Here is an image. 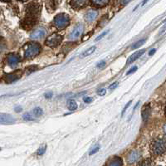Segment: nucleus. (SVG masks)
Returning a JSON list of instances; mask_svg holds the SVG:
<instances>
[{"label":"nucleus","instance_id":"obj_34","mask_svg":"<svg viewBox=\"0 0 166 166\" xmlns=\"http://www.w3.org/2000/svg\"><path fill=\"white\" fill-rule=\"evenodd\" d=\"M155 52H156V50H155V49H152V50H150V51H149V56H152V55H154V54L155 53Z\"/></svg>","mask_w":166,"mask_h":166},{"label":"nucleus","instance_id":"obj_4","mask_svg":"<svg viewBox=\"0 0 166 166\" xmlns=\"http://www.w3.org/2000/svg\"><path fill=\"white\" fill-rule=\"evenodd\" d=\"M62 41V37L59 34L54 33L53 35L49 36L46 40V45L50 48H56L59 44L61 43Z\"/></svg>","mask_w":166,"mask_h":166},{"label":"nucleus","instance_id":"obj_12","mask_svg":"<svg viewBox=\"0 0 166 166\" xmlns=\"http://www.w3.org/2000/svg\"><path fill=\"white\" fill-rule=\"evenodd\" d=\"M87 0H71V5L76 9H81L87 4Z\"/></svg>","mask_w":166,"mask_h":166},{"label":"nucleus","instance_id":"obj_25","mask_svg":"<svg viewBox=\"0 0 166 166\" xmlns=\"http://www.w3.org/2000/svg\"><path fill=\"white\" fill-rule=\"evenodd\" d=\"M131 101H129V102H128V103H127L126 105L125 106V108H124V109L122 110V112H121V115H124V113L126 112V110L128 109V107L130 106V105H131Z\"/></svg>","mask_w":166,"mask_h":166},{"label":"nucleus","instance_id":"obj_23","mask_svg":"<svg viewBox=\"0 0 166 166\" xmlns=\"http://www.w3.org/2000/svg\"><path fill=\"white\" fill-rule=\"evenodd\" d=\"M22 118L24 119L25 121H32V115L29 113L24 114L23 116H22Z\"/></svg>","mask_w":166,"mask_h":166},{"label":"nucleus","instance_id":"obj_36","mask_svg":"<svg viewBox=\"0 0 166 166\" xmlns=\"http://www.w3.org/2000/svg\"><path fill=\"white\" fill-rule=\"evenodd\" d=\"M149 0H144V1H143V3H142V6H144V4H146V3H147V2H148Z\"/></svg>","mask_w":166,"mask_h":166},{"label":"nucleus","instance_id":"obj_31","mask_svg":"<svg viewBox=\"0 0 166 166\" xmlns=\"http://www.w3.org/2000/svg\"><path fill=\"white\" fill-rule=\"evenodd\" d=\"M92 101V98L91 97H86V98H84V102L85 103H91Z\"/></svg>","mask_w":166,"mask_h":166},{"label":"nucleus","instance_id":"obj_39","mask_svg":"<svg viewBox=\"0 0 166 166\" xmlns=\"http://www.w3.org/2000/svg\"><path fill=\"white\" fill-rule=\"evenodd\" d=\"M20 1H22V2H24V1H27V0H20Z\"/></svg>","mask_w":166,"mask_h":166},{"label":"nucleus","instance_id":"obj_32","mask_svg":"<svg viewBox=\"0 0 166 166\" xmlns=\"http://www.w3.org/2000/svg\"><path fill=\"white\" fill-rule=\"evenodd\" d=\"M165 31H166V22H165V24L164 26L162 27L161 30L160 31V34H162V33H164V32H165Z\"/></svg>","mask_w":166,"mask_h":166},{"label":"nucleus","instance_id":"obj_17","mask_svg":"<svg viewBox=\"0 0 166 166\" xmlns=\"http://www.w3.org/2000/svg\"><path fill=\"white\" fill-rule=\"evenodd\" d=\"M66 105H67V107L70 110H75L77 108V102L74 100H68Z\"/></svg>","mask_w":166,"mask_h":166},{"label":"nucleus","instance_id":"obj_8","mask_svg":"<svg viewBox=\"0 0 166 166\" xmlns=\"http://www.w3.org/2000/svg\"><path fill=\"white\" fill-rule=\"evenodd\" d=\"M145 53V50L144 49H142V50H140V51H138V52H136L135 53H133L132 55H131V57L128 58V60H127V62H126V65L128 64H130L131 62H133V61H136L138 58H140L144 53Z\"/></svg>","mask_w":166,"mask_h":166},{"label":"nucleus","instance_id":"obj_10","mask_svg":"<svg viewBox=\"0 0 166 166\" xmlns=\"http://www.w3.org/2000/svg\"><path fill=\"white\" fill-rule=\"evenodd\" d=\"M140 157V153L138 151H132L129 154L128 157H127V161L129 163H134V162L137 161Z\"/></svg>","mask_w":166,"mask_h":166},{"label":"nucleus","instance_id":"obj_35","mask_svg":"<svg viewBox=\"0 0 166 166\" xmlns=\"http://www.w3.org/2000/svg\"><path fill=\"white\" fill-rule=\"evenodd\" d=\"M22 110V109L21 107H15V111H16V112H21Z\"/></svg>","mask_w":166,"mask_h":166},{"label":"nucleus","instance_id":"obj_21","mask_svg":"<svg viewBox=\"0 0 166 166\" xmlns=\"http://www.w3.org/2000/svg\"><path fill=\"white\" fill-rule=\"evenodd\" d=\"M33 114L35 115L36 116H41L43 114V111L40 107H36L35 109L33 110Z\"/></svg>","mask_w":166,"mask_h":166},{"label":"nucleus","instance_id":"obj_3","mask_svg":"<svg viewBox=\"0 0 166 166\" xmlns=\"http://www.w3.org/2000/svg\"><path fill=\"white\" fill-rule=\"evenodd\" d=\"M54 26L56 27L58 29H62L66 27H67L70 23V18L68 17L67 14L65 13H60L57 14V16L54 18L53 20Z\"/></svg>","mask_w":166,"mask_h":166},{"label":"nucleus","instance_id":"obj_33","mask_svg":"<svg viewBox=\"0 0 166 166\" xmlns=\"http://www.w3.org/2000/svg\"><path fill=\"white\" fill-rule=\"evenodd\" d=\"M52 96H53V94H52V93H47V94H45V97H46L47 99L52 98Z\"/></svg>","mask_w":166,"mask_h":166},{"label":"nucleus","instance_id":"obj_2","mask_svg":"<svg viewBox=\"0 0 166 166\" xmlns=\"http://www.w3.org/2000/svg\"><path fill=\"white\" fill-rule=\"evenodd\" d=\"M151 150L154 154L160 155L166 152V140L165 139H157L154 140L151 144Z\"/></svg>","mask_w":166,"mask_h":166},{"label":"nucleus","instance_id":"obj_6","mask_svg":"<svg viewBox=\"0 0 166 166\" xmlns=\"http://www.w3.org/2000/svg\"><path fill=\"white\" fill-rule=\"evenodd\" d=\"M15 122V119L10 114L0 113V124L1 125H12Z\"/></svg>","mask_w":166,"mask_h":166},{"label":"nucleus","instance_id":"obj_5","mask_svg":"<svg viewBox=\"0 0 166 166\" xmlns=\"http://www.w3.org/2000/svg\"><path fill=\"white\" fill-rule=\"evenodd\" d=\"M83 30H84V26H83L82 23H78L77 25H76L73 31L71 32L68 38L71 40H74L76 38H77L82 33Z\"/></svg>","mask_w":166,"mask_h":166},{"label":"nucleus","instance_id":"obj_16","mask_svg":"<svg viewBox=\"0 0 166 166\" xmlns=\"http://www.w3.org/2000/svg\"><path fill=\"white\" fill-rule=\"evenodd\" d=\"M108 165H123V162L121 158L114 157Z\"/></svg>","mask_w":166,"mask_h":166},{"label":"nucleus","instance_id":"obj_27","mask_svg":"<svg viewBox=\"0 0 166 166\" xmlns=\"http://www.w3.org/2000/svg\"><path fill=\"white\" fill-rule=\"evenodd\" d=\"M105 92H106V91H105V89H104V88H101V89H100L98 91V93H99L100 96H104L105 94Z\"/></svg>","mask_w":166,"mask_h":166},{"label":"nucleus","instance_id":"obj_14","mask_svg":"<svg viewBox=\"0 0 166 166\" xmlns=\"http://www.w3.org/2000/svg\"><path fill=\"white\" fill-rule=\"evenodd\" d=\"M150 115V107L149 105H146L142 110V118L144 121H146Z\"/></svg>","mask_w":166,"mask_h":166},{"label":"nucleus","instance_id":"obj_40","mask_svg":"<svg viewBox=\"0 0 166 166\" xmlns=\"http://www.w3.org/2000/svg\"><path fill=\"white\" fill-rule=\"evenodd\" d=\"M0 150H1V148H0Z\"/></svg>","mask_w":166,"mask_h":166},{"label":"nucleus","instance_id":"obj_1","mask_svg":"<svg viewBox=\"0 0 166 166\" xmlns=\"http://www.w3.org/2000/svg\"><path fill=\"white\" fill-rule=\"evenodd\" d=\"M40 52V45L37 43H29L24 46L25 58H32L36 57Z\"/></svg>","mask_w":166,"mask_h":166},{"label":"nucleus","instance_id":"obj_26","mask_svg":"<svg viewBox=\"0 0 166 166\" xmlns=\"http://www.w3.org/2000/svg\"><path fill=\"white\" fill-rule=\"evenodd\" d=\"M105 66V61H101L97 64V67H98V68H102V67H104Z\"/></svg>","mask_w":166,"mask_h":166},{"label":"nucleus","instance_id":"obj_22","mask_svg":"<svg viewBox=\"0 0 166 166\" xmlns=\"http://www.w3.org/2000/svg\"><path fill=\"white\" fill-rule=\"evenodd\" d=\"M108 32H109V30L105 31V32H102L101 35H99L98 37H97V38H96V39H95V41H99V40H101V38H104V37H105V36L108 33Z\"/></svg>","mask_w":166,"mask_h":166},{"label":"nucleus","instance_id":"obj_30","mask_svg":"<svg viewBox=\"0 0 166 166\" xmlns=\"http://www.w3.org/2000/svg\"><path fill=\"white\" fill-rule=\"evenodd\" d=\"M117 86H118V82H115L113 83V84H111L110 86L109 87V88L110 89V90H113V89H115V88L117 87Z\"/></svg>","mask_w":166,"mask_h":166},{"label":"nucleus","instance_id":"obj_24","mask_svg":"<svg viewBox=\"0 0 166 166\" xmlns=\"http://www.w3.org/2000/svg\"><path fill=\"white\" fill-rule=\"evenodd\" d=\"M136 71H137V66H133L132 68H131L130 70L126 72V75H131L132 73H134V72H136Z\"/></svg>","mask_w":166,"mask_h":166},{"label":"nucleus","instance_id":"obj_29","mask_svg":"<svg viewBox=\"0 0 166 166\" xmlns=\"http://www.w3.org/2000/svg\"><path fill=\"white\" fill-rule=\"evenodd\" d=\"M131 1V0H121V4L123 5V6H125V5L128 4Z\"/></svg>","mask_w":166,"mask_h":166},{"label":"nucleus","instance_id":"obj_37","mask_svg":"<svg viewBox=\"0 0 166 166\" xmlns=\"http://www.w3.org/2000/svg\"><path fill=\"white\" fill-rule=\"evenodd\" d=\"M165 116H166V107L165 109Z\"/></svg>","mask_w":166,"mask_h":166},{"label":"nucleus","instance_id":"obj_20","mask_svg":"<svg viewBox=\"0 0 166 166\" xmlns=\"http://www.w3.org/2000/svg\"><path fill=\"white\" fill-rule=\"evenodd\" d=\"M46 149H47V144H42L38 149V155H43L46 152Z\"/></svg>","mask_w":166,"mask_h":166},{"label":"nucleus","instance_id":"obj_7","mask_svg":"<svg viewBox=\"0 0 166 166\" xmlns=\"http://www.w3.org/2000/svg\"><path fill=\"white\" fill-rule=\"evenodd\" d=\"M45 35H46V30H45V28H43V27H38V28L35 29L31 33L30 38L32 39L38 40L43 38Z\"/></svg>","mask_w":166,"mask_h":166},{"label":"nucleus","instance_id":"obj_19","mask_svg":"<svg viewBox=\"0 0 166 166\" xmlns=\"http://www.w3.org/2000/svg\"><path fill=\"white\" fill-rule=\"evenodd\" d=\"M145 43V39H141L138 42H136V43H134L131 47V49H136V48H140L141 46H143Z\"/></svg>","mask_w":166,"mask_h":166},{"label":"nucleus","instance_id":"obj_11","mask_svg":"<svg viewBox=\"0 0 166 166\" xmlns=\"http://www.w3.org/2000/svg\"><path fill=\"white\" fill-rule=\"evenodd\" d=\"M97 14L98 13L95 11V10H90V11H88L87 14H86V20L87 21V22H92V21H94L95 19H96V16H97Z\"/></svg>","mask_w":166,"mask_h":166},{"label":"nucleus","instance_id":"obj_13","mask_svg":"<svg viewBox=\"0 0 166 166\" xmlns=\"http://www.w3.org/2000/svg\"><path fill=\"white\" fill-rule=\"evenodd\" d=\"M21 77V72L20 71H17L15 73H13V74H9L7 76V81L8 82H15L16 80H18V78H20Z\"/></svg>","mask_w":166,"mask_h":166},{"label":"nucleus","instance_id":"obj_18","mask_svg":"<svg viewBox=\"0 0 166 166\" xmlns=\"http://www.w3.org/2000/svg\"><path fill=\"white\" fill-rule=\"evenodd\" d=\"M96 48L94 46V47H92V48H88L87 51H85L84 53L81 55V57H88V56H90L91 54L94 53L95 51H96Z\"/></svg>","mask_w":166,"mask_h":166},{"label":"nucleus","instance_id":"obj_9","mask_svg":"<svg viewBox=\"0 0 166 166\" xmlns=\"http://www.w3.org/2000/svg\"><path fill=\"white\" fill-rule=\"evenodd\" d=\"M19 61V57L16 54H9L8 56V62L11 66H16Z\"/></svg>","mask_w":166,"mask_h":166},{"label":"nucleus","instance_id":"obj_28","mask_svg":"<svg viewBox=\"0 0 166 166\" xmlns=\"http://www.w3.org/2000/svg\"><path fill=\"white\" fill-rule=\"evenodd\" d=\"M99 146H96V148H94L93 149H92V151L90 152V154L92 155V154H96V152H98V150H99Z\"/></svg>","mask_w":166,"mask_h":166},{"label":"nucleus","instance_id":"obj_38","mask_svg":"<svg viewBox=\"0 0 166 166\" xmlns=\"http://www.w3.org/2000/svg\"><path fill=\"white\" fill-rule=\"evenodd\" d=\"M165 133H166V125L165 126Z\"/></svg>","mask_w":166,"mask_h":166},{"label":"nucleus","instance_id":"obj_15","mask_svg":"<svg viewBox=\"0 0 166 166\" xmlns=\"http://www.w3.org/2000/svg\"><path fill=\"white\" fill-rule=\"evenodd\" d=\"M92 4L96 7H104L110 2V0H91Z\"/></svg>","mask_w":166,"mask_h":166}]
</instances>
